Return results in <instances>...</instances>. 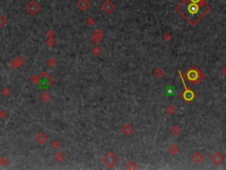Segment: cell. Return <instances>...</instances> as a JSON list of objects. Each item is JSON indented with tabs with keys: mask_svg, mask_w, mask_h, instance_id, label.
I'll list each match as a JSON object with an SVG mask.
<instances>
[{
	"mask_svg": "<svg viewBox=\"0 0 226 170\" xmlns=\"http://www.w3.org/2000/svg\"><path fill=\"white\" fill-rule=\"evenodd\" d=\"M155 76H156V77H158V78H161V77L163 75V70L160 69V68H157V69L155 71Z\"/></svg>",
	"mask_w": 226,
	"mask_h": 170,
	"instance_id": "2e32d148",
	"label": "cell"
},
{
	"mask_svg": "<svg viewBox=\"0 0 226 170\" xmlns=\"http://www.w3.org/2000/svg\"><path fill=\"white\" fill-rule=\"evenodd\" d=\"M164 39L166 40V41L169 42L170 40L171 39V34H170V33H167V34H166V35H164Z\"/></svg>",
	"mask_w": 226,
	"mask_h": 170,
	"instance_id": "ac0fdd59",
	"label": "cell"
},
{
	"mask_svg": "<svg viewBox=\"0 0 226 170\" xmlns=\"http://www.w3.org/2000/svg\"><path fill=\"white\" fill-rule=\"evenodd\" d=\"M211 160L213 161L215 165H220L223 161V156L220 153H215V154L211 157Z\"/></svg>",
	"mask_w": 226,
	"mask_h": 170,
	"instance_id": "9c48e42d",
	"label": "cell"
},
{
	"mask_svg": "<svg viewBox=\"0 0 226 170\" xmlns=\"http://www.w3.org/2000/svg\"><path fill=\"white\" fill-rule=\"evenodd\" d=\"M171 132H172L173 135L178 136L181 132V129L178 125H174L173 127L171 128Z\"/></svg>",
	"mask_w": 226,
	"mask_h": 170,
	"instance_id": "4fadbf2b",
	"label": "cell"
},
{
	"mask_svg": "<svg viewBox=\"0 0 226 170\" xmlns=\"http://www.w3.org/2000/svg\"><path fill=\"white\" fill-rule=\"evenodd\" d=\"M179 148L178 147L177 145H171V146L169 147V151L173 155L177 154V153H179Z\"/></svg>",
	"mask_w": 226,
	"mask_h": 170,
	"instance_id": "8fae6325",
	"label": "cell"
},
{
	"mask_svg": "<svg viewBox=\"0 0 226 170\" xmlns=\"http://www.w3.org/2000/svg\"><path fill=\"white\" fill-rule=\"evenodd\" d=\"M52 82H53V79L46 73L42 74L41 76H40V78H39V85L42 89L49 88Z\"/></svg>",
	"mask_w": 226,
	"mask_h": 170,
	"instance_id": "3957f363",
	"label": "cell"
},
{
	"mask_svg": "<svg viewBox=\"0 0 226 170\" xmlns=\"http://www.w3.org/2000/svg\"><path fill=\"white\" fill-rule=\"evenodd\" d=\"M186 79L188 80L191 83H197L202 81L204 78V75L200 71L199 69L195 68L194 67H192L191 68L188 69V71L185 74Z\"/></svg>",
	"mask_w": 226,
	"mask_h": 170,
	"instance_id": "7a4b0ae2",
	"label": "cell"
},
{
	"mask_svg": "<svg viewBox=\"0 0 226 170\" xmlns=\"http://www.w3.org/2000/svg\"><path fill=\"white\" fill-rule=\"evenodd\" d=\"M114 9H115V5H114L110 0L105 1L104 3L103 4V5H102V10H103L105 13H107V14L112 13Z\"/></svg>",
	"mask_w": 226,
	"mask_h": 170,
	"instance_id": "52a82bcc",
	"label": "cell"
},
{
	"mask_svg": "<svg viewBox=\"0 0 226 170\" xmlns=\"http://www.w3.org/2000/svg\"><path fill=\"white\" fill-rule=\"evenodd\" d=\"M223 74L226 75V67H224V68L223 69Z\"/></svg>",
	"mask_w": 226,
	"mask_h": 170,
	"instance_id": "d6986e66",
	"label": "cell"
},
{
	"mask_svg": "<svg viewBox=\"0 0 226 170\" xmlns=\"http://www.w3.org/2000/svg\"><path fill=\"white\" fill-rule=\"evenodd\" d=\"M123 132L125 135H130V134L133 132V128L130 125H125V127L123 128Z\"/></svg>",
	"mask_w": 226,
	"mask_h": 170,
	"instance_id": "7c38bea8",
	"label": "cell"
},
{
	"mask_svg": "<svg viewBox=\"0 0 226 170\" xmlns=\"http://www.w3.org/2000/svg\"><path fill=\"white\" fill-rule=\"evenodd\" d=\"M183 84H184V86H185V91H184V92H183V95H182V97H183V99H185V101H187V102L192 101L195 97L194 92H193L192 90L188 89V88L185 86V83H184V81H183Z\"/></svg>",
	"mask_w": 226,
	"mask_h": 170,
	"instance_id": "8992f818",
	"label": "cell"
},
{
	"mask_svg": "<svg viewBox=\"0 0 226 170\" xmlns=\"http://www.w3.org/2000/svg\"><path fill=\"white\" fill-rule=\"evenodd\" d=\"M36 140H37L38 142H39L40 144H43L46 141V140H47V137H46L45 136L43 135V133H42V134H39V135H37Z\"/></svg>",
	"mask_w": 226,
	"mask_h": 170,
	"instance_id": "5bb4252c",
	"label": "cell"
},
{
	"mask_svg": "<svg viewBox=\"0 0 226 170\" xmlns=\"http://www.w3.org/2000/svg\"><path fill=\"white\" fill-rule=\"evenodd\" d=\"M176 10L185 18L191 25L194 26L202 19L206 13L210 11V6L207 5L206 2L194 3L190 0H183V2L176 7Z\"/></svg>",
	"mask_w": 226,
	"mask_h": 170,
	"instance_id": "6da1fadb",
	"label": "cell"
},
{
	"mask_svg": "<svg viewBox=\"0 0 226 170\" xmlns=\"http://www.w3.org/2000/svg\"><path fill=\"white\" fill-rule=\"evenodd\" d=\"M203 155L201 154L200 153H196L193 156V159L195 161L196 163H201L203 159Z\"/></svg>",
	"mask_w": 226,
	"mask_h": 170,
	"instance_id": "30bf717a",
	"label": "cell"
},
{
	"mask_svg": "<svg viewBox=\"0 0 226 170\" xmlns=\"http://www.w3.org/2000/svg\"><path fill=\"white\" fill-rule=\"evenodd\" d=\"M77 6L80 10L84 12L90 6V3L89 0H79L77 3Z\"/></svg>",
	"mask_w": 226,
	"mask_h": 170,
	"instance_id": "ba28073f",
	"label": "cell"
},
{
	"mask_svg": "<svg viewBox=\"0 0 226 170\" xmlns=\"http://www.w3.org/2000/svg\"><path fill=\"white\" fill-rule=\"evenodd\" d=\"M5 19L3 17L2 15H0V27H3L4 25L5 24Z\"/></svg>",
	"mask_w": 226,
	"mask_h": 170,
	"instance_id": "e0dca14e",
	"label": "cell"
},
{
	"mask_svg": "<svg viewBox=\"0 0 226 170\" xmlns=\"http://www.w3.org/2000/svg\"><path fill=\"white\" fill-rule=\"evenodd\" d=\"M103 162L105 163L106 166L111 167L117 162V158L112 153H110L103 158Z\"/></svg>",
	"mask_w": 226,
	"mask_h": 170,
	"instance_id": "277c9868",
	"label": "cell"
},
{
	"mask_svg": "<svg viewBox=\"0 0 226 170\" xmlns=\"http://www.w3.org/2000/svg\"><path fill=\"white\" fill-rule=\"evenodd\" d=\"M166 112H167L168 114L173 115V113L176 112V109H175V107H174L173 105H169V106L167 107V109H166Z\"/></svg>",
	"mask_w": 226,
	"mask_h": 170,
	"instance_id": "9a60e30c",
	"label": "cell"
},
{
	"mask_svg": "<svg viewBox=\"0 0 226 170\" xmlns=\"http://www.w3.org/2000/svg\"><path fill=\"white\" fill-rule=\"evenodd\" d=\"M26 10H27V12L29 13V14L35 15V13L40 10V6L36 2L31 1V2H29V3L27 4V6H26Z\"/></svg>",
	"mask_w": 226,
	"mask_h": 170,
	"instance_id": "5b68a950",
	"label": "cell"
}]
</instances>
